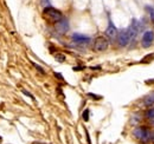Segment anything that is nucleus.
Listing matches in <instances>:
<instances>
[{"label":"nucleus","mask_w":154,"mask_h":144,"mask_svg":"<svg viewBox=\"0 0 154 144\" xmlns=\"http://www.w3.org/2000/svg\"><path fill=\"white\" fill-rule=\"evenodd\" d=\"M43 16L45 17L46 19H49L50 21L52 22H57L59 20L63 19V14L60 11H58L56 8H54L52 6H46L44 10H43Z\"/></svg>","instance_id":"nucleus-1"},{"label":"nucleus","mask_w":154,"mask_h":144,"mask_svg":"<svg viewBox=\"0 0 154 144\" xmlns=\"http://www.w3.org/2000/svg\"><path fill=\"white\" fill-rule=\"evenodd\" d=\"M93 47H94V51L96 52H103L109 47V40L106 37H97L94 40Z\"/></svg>","instance_id":"nucleus-2"},{"label":"nucleus","mask_w":154,"mask_h":144,"mask_svg":"<svg viewBox=\"0 0 154 144\" xmlns=\"http://www.w3.org/2000/svg\"><path fill=\"white\" fill-rule=\"evenodd\" d=\"M133 134H134L135 138H137L139 141H142V142H147V141L151 138V134H149V131L147 130V128H143V126L134 129Z\"/></svg>","instance_id":"nucleus-3"},{"label":"nucleus","mask_w":154,"mask_h":144,"mask_svg":"<svg viewBox=\"0 0 154 144\" xmlns=\"http://www.w3.org/2000/svg\"><path fill=\"white\" fill-rule=\"evenodd\" d=\"M131 40H132V39H131L128 30H122V31L119 33V36H117V43H119L120 46H127Z\"/></svg>","instance_id":"nucleus-4"},{"label":"nucleus","mask_w":154,"mask_h":144,"mask_svg":"<svg viewBox=\"0 0 154 144\" xmlns=\"http://www.w3.org/2000/svg\"><path fill=\"white\" fill-rule=\"evenodd\" d=\"M55 28H56V31H57L59 34L66 33L68 30H69V22H68V20L63 18L62 20L57 21V22L55 24Z\"/></svg>","instance_id":"nucleus-5"},{"label":"nucleus","mask_w":154,"mask_h":144,"mask_svg":"<svg viewBox=\"0 0 154 144\" xmlns=\"http://www.w3.org/2000/svg\"><path fill=\"white\" fill-rule=\"evenodd\" d=\"M104 34H106L107 38H109V39H112V40L117 38V36H119V31H117V28L115 27V25L113 24L112 20H109V24H108V27H107Z\"/></svg>","instance_id":"nucleus-6"},{"label":"nucleus","mask_w":154,"mask_h":144,"mask_svg":"<svg viewBox=\"0 0 154 144\" xmlns=\"http://www.w3.org/2000/svg\"><path fill=\"white\" fill-rule=\"evenodd\" d=\"M154 40V32L153 31H146L142 36V46L143 47H149Z\"/></svg>","instance_id":"nucleus-7"},{"label":"nucleus","mask_w":154,"mask_h":144,"mask_svg":"<svg viewBox=\"0 0 154 144\" xmlns=\"http://www.w3.org/2000/svg\"><path fill=\"white\" fill-rule=\"evenodd\" d=\"M71 38H72V40L75 43H77V44H84L85 45V44H89L91 41L90 37H87L84 36V34H79V33H74L71 36Z\"/></svg>","instance_id":"nucleus-8"},{"label":"nucleus","mask_w":154,"mask_h":144,"mask_svg":"<svg viewBox=\"0 0 154 144\" xmlns=\"http://www.w3.org/2000/svg\"><path fill=\"white\" fill-rule=\"evenodd\" d=\"M133 28H135L137 32H140L141 31V28H142V24H141V21H139L137 19H133V21H132V25H131Z\"/></svg>","instance_id":"nucleus-9"},{"label":"nucleus","mask_w":154,"mask_h":144,"mask_svg":"<svg viewBox=\"0 0 154 144\" xmlns=\"http://www.w3.org/2000/svg\"><path fill=\"white\" fill-rule=\"evenodd\" d=\"M82 118H83L84 122H88V121H89V109H85V110L83 111V113H82Z\"/></svg>","instance_id":"nucleus-10"},{"label":"nucleus","mask_w":154,"mask_h":144,"mask_svg":"<svg viewBox=\"0 0 154 144\" xmlns=\"http://www.w3.org/2000/svg\"><path fill=\"white\" fill-rule=\"evenodd\" d=\"M146 104H153L154 103V93H151L149 96L146 97V100H145Z\"/></svg>","instance_id":"nucleus-11"},{"label":"nucleus","mask_w":154,"mask_h":144,"mask_svg":"<svg viewBox=\"0 0 154 144\" xmlns=\"http://www.w3.org/2000/svg\"><path fill=\"white\" fill-rule=\"evenodd\" d=\"M55 58H56V60L59 62V63H63V62L65 60V56H64L63 53H57L56 56H55Z\"/></svg>","instance_id":"nucleus-12"},{"label":"nucleus","mask_w":154,"mask_h":144,"mask_svg":"<svg viewBox=\"0 0 154 144\" xmlns=\"http://www.w3.org/2000/svg\"><path fill=\"white\" fill-rule=\"evenodd\" d=\"M146 116H147V118H149V119H154V109H151V110H148L147 112H146Z\"/></svg>","instance_id":"nucleus-13"},{"label":"nucleus","mask_w":154,"mask_h":144,"mask_svg":"<svg viewBox=\"0 0 154 144\" xmlns=\"http://www.w3.org/2000/svg\"><path fill=\"white\" fill-rule=\"evenodd\" d=\"M147 11L149 12V17L152 19V21H154V8H152L151 6H147Z\"/></svg>","instance_id":"nucleus-14"},{"label":"nucleus","mask_w":154,"mask_h":144,"mask_svg":"<svg viewBox=\"0 0 154 144\" xmlns=\"http://www.w3.org/2000/svg\"><path fill=\"white\" fill-rule=\"evenodd\" d=\"M32 65H33V66H35V68H36V69H37V70H38L40 73H42V74H45V70H44L42 66H39L38 64H36V63H32Z\"/></svg>","instance_id":"nucleus-15"},{"label":"nucleus","mask_w":154,"mask_h":144,"mask_svg":"<svg viewBox=\"0 0 154 144\" xmlns=\"http://www.w3.org/2000/svg\"><path fill=\"white\" fill-rule=\"evenodd\" d=\"M153 59H154V52H153V54H152L151 57H148V56H146V57H145V58H143V59L141 60V63H145L146 60H148V62H151V60H153Z\"/></svg>","instance_id":"nucleus-16"},{"label":"nucleus","mask_w":154,"mask_h":144,"mask_svg":"<svg viewBox=\"0 0 154 144\" xmlns=\"http://www.w3.org/2000/svg\"><path fill=\"white\" fill-rule=\"evenodd\" d=\"M23 93H24V94H26L27 97H30L31 99H35V97H33V96H32V94H31L30 92H27V91H26V90H23Z\"/></svg>","instance_id":"nucleus-17"},{"label":"nucleus","mask_w":154,"mask_h":144,"mask_svg":"<svg viewBox=\"0 0 154 144\" xmlns=\"http://www.w3.org/2000/svg\"><path fill=\"white\" fill-rule=\"evenodd\" d=\"M88 96H89V97H91V98H94L95 100H97V99H100V98H101L100 96H96V94H94V93H88Z\"/></svg>","instance_id":"nucleus-18"},{"label":"nucleus","mask_w":154,"mask_h":144,"mask_svg":"<svg viewBox=\"0 0 154 144\" xmlns=\"http://www.w3.org/2000/svg\"><path fill=\"white\" fill-rule=\"evenodd\" d=\"M55 76L57 77L58 79H60V80H64V78H63V76H62V74H59L58 72H55Z\"/></svg>","instance_id":"nucleus-19"},{"label":"nucleus","mask_w":154,"mask_h":144,"mask_svg":"<svg viewBox=\"0 0 154 144\" xmlns=\"http://www.w3.org/2000/svg\"><path fill=\"white\" fill-rule=\"evenodd\" d=\"M32 144H45V143H40V142H33Z\"/></svg>","instance_id":"nucleus-20"},{"label":"nucleus","mask_w":154,"mask_h":144,"mask_svg":"<svg viewBox=\"0 0 154 144\" xmlns=\"http://www.w3.org/2000/svg\"><path fill=\"white\" fill-rule=\"evenodd\" d=\"M151 138H152V140H153V141H154V132H153V134H152V135H151Z\"/></svg>","instance_id":"nucleus-21"},{"label":"nucleus","mask_w":154,"mask_h":144,"mask_svg":"<svg viewBox=\"0 0 154 144\" xmlns=\"http://www.w3.org/2000/svg\"><path fill=\"white\" fill-rule=\"evenodd\" d=\"M0 142H1V137H0Z\"/></svg>","instance_id":"nucleus-22"}]
</instances>
